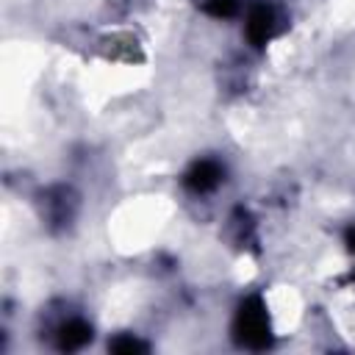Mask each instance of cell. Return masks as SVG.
<instances>
[{"label":"cell","mask_w":355,"mask_h":355,"mask_svg":"<svg viewBox=\"0 0 355 355\" xmlns=\"http://www.w3.org/2000/svg\"><path fill=\"white\" fill-rule=\"evenodd\" d=\"M227 222H230V239H233L236 247L247 250V247H255V244H258V236H255V219L250 216V211L236 208V211L230 214Z\"/></svg>","instance_id":"cell-5"},{"label":"cell","mask_w":355,"mask_h":355,"mask_svg":"<svg viewBox=\"0 0 355 355\" xmlns=\"http://www.w3.org/2000/svg\"><path fill=\"white\" fill-rule=\"evenodd\" d=\"M233 341L244 349H266L272 347V324L266 313V302L258 294H250L239 302L233 313Z\"/></svg>","instance_id":"cell-1"},{"label":"cell","mask_w":355,"mask_h":355,"mask_svg":"<svg viewBox=\"0 0 355 355\" xmlns=\"http://www.w3.org/2000/svg\"><path fill=\"white\" fill-rule=\"evenodd\" d=\"M347 280H349V283L355 286V266H352V272H349V277H347Z\"/></svg>","instance_id":"cell-10"},{"label":"cell","mask_w":355,"mask_h":355,"mask_svg":"<svg viewBox=\"0 0 355 355\" xmlns=\"http://www.w3.org/2000/svg\"><path fill=\"white\" fill-rule=\"evenodd\" d=\"M344 244H347V250L355 255V222L347 225V230H344Z\"/></svg>","instance_id":"cell-9"},{"label":"cell","mask_w":355,"mask_h":355,"mask_svg":"<svg viewBox=\"0 0 355 355\" xmlns=\"http://www.w3.org/2000/svg\"><path fill=\"white\" fill-rule=\"evenodd\" d=\"M200 8H202L208 17L230 19V17H236V14L244 8V0H200Z\"/></svg>","instance_id":"cell-7"},{"label":"cell","mask_w":355,"mask_h":355,"mask_svg":"<svg viewBox=\"0 0 355 355\" xmlns=\"http://www.w3.org/2000/svg\"><path fill=\"white\" fill-rule=\"evenodd\" d=\"M108 349H111V352L130 355V352H147V344H144L139 336H133V333H119V336H114V338L108 341Z\"/></svg>","instance_id":"cell-8"},{"label":"cell","mask_w":355,"mask_h":355,"mask_svg":"<svg viewBox=\"0 0 355 355\" xmlns=\"http://www.w3.org/2000/svg\"><path fill=\"white\" fill-rule=\"evenodd\" d=\"M92 341V324L83 322L80 316L75 319H67L55 327V347L61 352H75V349H83L86 344Z\"/></svg>","instance_id":"cell-4"},{"label":"cell","mask_w":355,"mask_h":355,"mask_svg":"<svg viewBox=\"0 0 355 355\" xmlns=\"http://www.w3.org/2000/svg\"><path fill=\"white\" fill-rule=\"evenodd\" d=\"M44 205H47V219L53 225H64V222L72 219V197H69L67 189H53L47 194Z\"/></svg>","instance_id":"cell-6"},{"label":"cell","mask_w":355,"mask_h":355,"mask_svg":"<svg viewBox=\"0 0 355 355\" xmlns=\"http://www.w3.org/2000/svg\"><path fill=\"white\" fill-rule=\"evenodd\" d=\"M283 31V17L269 0H255L247 6L244 17V36L252 47H266L277 33Z\"/></svg>","instance_id":"cell-2"},{"label":"cell","mask_w":355,"mask_h":355,"mask_svg":"<svg viewBox=\"0 0 355 355\" xmlns=\"http://www.w3.org/2000/svg\"><path fill=\"white\" fill-rule=\"evenodd\" d=\"M222 180H225V166L216 158H197L183 172V186L191 194H211L222 186Z\"/></svg>","instance_id":"cell-3"}]
</instances>
